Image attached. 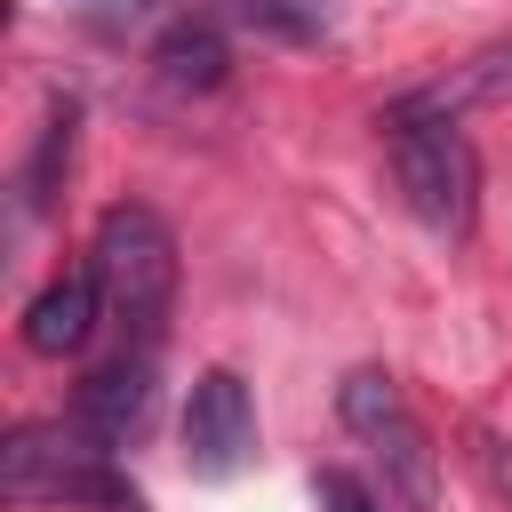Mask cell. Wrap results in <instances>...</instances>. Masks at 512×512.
Returning a JSON list of instances; mask_svg holds the SVG:
<instances>
[{
    "label": "cell",
    "instance_id": "6da1fadb",
    "mask_svg": "<svg viewBox=\"0 0 512 512\" xmlns=\"http://www.w3.org/2000/svg\"><path fill=\"white\" fill-rule=\"evenodd\" d=\"M384 160H392L400 208L424 232H440V240H464L472 232V216H480V152L456 128L448 104H432V96L392 104L384 112Z\"/></svg>",
    "mask_w": 512,
    "mask_h": 512
},
{
    "label": "cell",
    "instance_id": "7a4b0ae2",
    "mask_svg": "<svg viewBox=\"0 0 512 512\" xmlns=\"http://www.w3.org/2000/svg\"><path fill=\"white\" fill-rule=\"evenodd\" d=\"M88 272H96V288H104V312H112L136 344H160L168 304H176V232H168V216L144 208V200H112V208L96 216Z\"/></svg>",
    "mask_w": 512,
    "mask_h": 512
},
{
    "label": "cell",
    "instance_id": "3957f363",
    "mask_svg": "<svg viewBox=\"0 0 512 512\" xmlns=\"http://www.w3.org/2000/svg\"><path fill=\"white\" fill-rule=\"evenodd\" d=\"M0 488L8 504H88V512H136V488L120 480L112 448L72 416V424H16L0 448Z\"/></svg>",
    "mask_w": 512,
    "mask_h": 512
},
{
    "label": "cell",
    "instance_id": "277c9868",
    "mask_svg": "<svg viewBox=\"0 0 512 512\" xmlns=\"http://www.w3.org/2000/svg\"><path fill=\"white\" fill-rule=\"evenodd\" d=\"M336 416H344V432L384 464V488H392L408 512H424V504H432V432H424V416L408 408L400 376H392V368H352V376L336 384Z\"/></svg>",
    "mask_w": 512,
    "mask_h": 512
},
{
    "label": "cell",
    "instance_id": "5b68a950",
    "mask_svg": "<svg viewBox=\"0 0 512 512\" xmlns=\"http://www.w3.org/2000/svg\"><path fill=\"white\" fill-rule=\"evenodd\" d=\"M256 456V400L232 368H200L184 400V464L200 480H232Z\"/></svg>",
    "mask_w": 512,
    "mask_h": 512
},
{
    "label": "cell",
    "instance_id": "8992f818",
    "mask_svg": "<svg viewBox=\"0 0 512 512\" xmlns=\"http://www.w3.org/2000/svg\"><path fill=\"white\" fill-rule=\"evenodd\" d=\"M152 416V344H128L112 352L88 384H80V424L104 440V448H128Z\"/></svg>",
    "mask_w": 512,
    "mask_h": 512
},
{
    "label": "cell",
    "instance_id": "52a82bcc",
    "mask_svg": "<svg viewBox=\"0 0 512 512\" xmlns=\"http://www.w3.org/2000/svg\"><path fill=\"white\" fill-rule=\"evenodd\" d=\"M96 320H104V288H96V272L80 264V272H56V280L24 304V344H32L40 360H64V352H80V344L96 336Z\"/></svg>",
    "mask_w": 512,
    "mask_h": 512
},
{
    "label": "cell",
    "instance_id": "ba28073f",
    "mask_svg": "<svg viewBox=\"0 0 512 512\" xmlns=\"http://www.w3.org/2000/svg\"><path fill=\"white\" fill-rule=\"evenodd\" d=\"M224 40H216V24H176V32H160V48H152V72H160V88L168 96H208V88H224Z\"/></svg>",
    "mask_w": 512,
    "mask_h": 512
},
{
    "label": "cell",
    "instance_id": "9c48e42d",
    "mask_svg": "<svg viewBox=\"0 0 512 512\" xmlns=\"http://www.w3.org/2000/svg\"><path fill=\"white\" fill-rule=\"evenodd\" d=\"M232 16L280 48H320L344 32V0H232Z\"/></svg>",
    "mask_w": 512,
    "mask_h": 512
},
{
    "label": "cell",
    "instance_id": "30bf717a",
    "mask_svg": "<svg viewBox=\"0 0 512 512\" xmlns=\"http://www.w3.org/2000/svg\"><path fill=\"white\" fill-rule=\"evenodd\" d=\"M72 128H80V104L56 96L48 120H40V144H32V160H24V208H48V200H56V176L72 168Z\"/></svg>",
    "mask_w": 512,
    "mask_h": 512
},
{
    "label": "cell",
    "instance_id": "8fae6325",
    "mask_svg": "<svg viewBox=\"0 0 512 512\" xmlns=\"http://www.w3.org/2000/svg\"><path fill=\"white\" fill-rule=\"evenodd\" d=\"M472 456H480V480L496 488V504L512 512V440H504V432H480V440H472Z\"/></svg>",
    "mask_w": 512,
    "mask_h": 512
},
{
    "label": "cell",
    "instance_id": "7c38bea8",
    "mask_svg": "<svg viewBox=\"0 0 512 512\" xmlns=\"http://www.w3.org/2000/svg\"><path fill=\"white\" fill-rule=\"evenodd\" d=\"M320 504H328V512H384L352 472H320Z\"/></svg>",
    "mask_w": 512,
    "mask_h": 512
},
{
    "label": "cell",
    "instance_id": "4fadbf2b",
    "mask_svg": "<svg viewBox=\"0 0 512 512\" xmlns=\"http://www.w3.org/2000/svg\"><path fill=\"white\" fill-rule=\"evenodd\" d=\"M72 8H88V16H104V8H120V0H72Z\"/></svg>",
    "mask_w": 512,
    "mask_h": 512
}]
</instances>
